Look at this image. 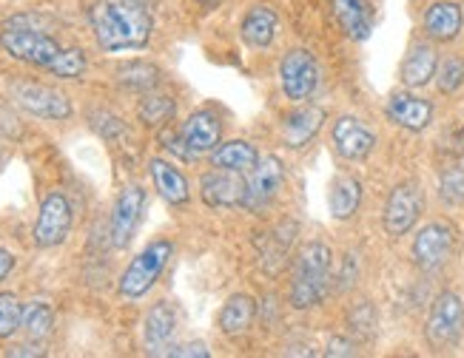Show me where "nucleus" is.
Masks as SVG:
<instances>
[{"label":"nucleus","instance_id":"obj_1","mask_svg":"<svg viewBox=\"0 0 464 358\" xmlns=\"http://www.w3.org/2000/svg\"><path fill=\"white\" fill-rule=\"evenodd\" d=\"M89 26L100 52H140L151 43L154 17L146 0H94Z\"/></svg>","mask_w":464,"mask_h":358},{"label":"nucleus","instance_id":"obj_2","mask_svg":"<svg viewBox=\"0 0 464 358\" xmlns=\"http://www.w3.org/2000/svg\"><path fill=\"white\" fill-rule=\"evenodd\" d=\"M334 290V250L328 242L314 239L302 245L291 265V285H288V305L296 313L319 307Z\"/></svg>","mask_w":464,"mask_h":358},{"label":"nucleus","instance_id":"obj_3","mask_svg":"<svg viewBox=\"0 0 464 358\" xmlns=\"http://www.w3.org/2000/svg\"><path fill=\"white\" fill-rule=\"evenodd\" d=\"M0 49L12 60H17V63L49 71L66 46L60 43V40H54L46 29L34 26L29 17H12L9 24L0 29Z\"/></svg>","mask_w":464,"mask_h":358},{"label":"nucleus","instance_id":"obj_4","mask_svg":"<svg viewBox=\"0 0 464 358\" xmlns=\"http://www.w3.org/2000/svg\"><path fill=\"white\" fill-rule=\"evenodd\" d=\"M174 242L166 236L151 239V242L140 250L131 262L126 265V270L117 278V293L120 298H129V302H137L154 290V285L160 282V276L166 273L169 262L174 259Z\"/></svg>","mask_w":464,"mask_h":358},{"label":"nucleus","instance_id":"obj_5","mask_svg":"<svg viewBox=\"0 0 464 358\" xmlns=\"http://www.w3.org/2000/svg\"><path fill=\"white\" fill-rule=\"evenodd\" d=\"M223 134H226L223 114L211 106H203L186 117V123L177 128L174 139L166 148L174 151L179 159H186V163H197V159L208 156L223 143Z\"/></svg>","mask_w":464,"mask_h":358},{"label":"nucleus","instance_id":"obj_6","mask_svg":"<svg viewBox=\"0 0 464 358\" xmlns=\"http://www.w3.org/2000/svg\"><path fill=\"white\" fill-rule=\"evenodd\" d=\"M459 248V228L450 219H430V222L419 225L411 242V259L421 273H439L445 270Z\"/></svg>","mask_w":464,"mask_h":358},{"label":"nucleus","instance_id":"obj_7","mask_svg":"<svg viewBox=\"0 0 464 358\" xmlns=\"http://www.w3.org/2000/svg\"><path fill=\"white\" fill-rule=\"evenodd\" d=\"M425 344L430 353H453L464 338V298L456 290H441L425 318Z\"/></svg>","mask_w":464,"mask_h":358},{"label":"nucleus","instance_id":"obj_8","mask_svg":"<svg viewBox=\"0 0 464 358\" xmlns=\"http://www.w3.org/2000/svg\"><path fill=\"white\" fill-rule=\"evenodd\" d=\"M428 208V196L416 179H401L396 183L385 199V208H382V228L391 239H401L419 228L421 216Z\"/></svg>","mask_w":464,"mask_h":358},{"label":"nucleus","instance_id":"obj_9","mask_svg":"<svg viewBox=\"0 0 464 358\" xmlns=\"http://www.w3.org/2000/svg\"><path fill=\"white\" fill-rule=\"evenodd\" d=\"M276 80H279L282 97H285L291 106L311 103V97L316 94L322 83V69H319L316 54L308 49H288L279 57Z\"/></svg>","mask_w":464,"mask_h":358},{"label":"nucleus","instance_id":"obj_10","mask_svg":"<svg viewBox=\"0 0 464 358\" xmlns=\"http://www.w3.org/2000/svg\"><path fill=\"white\" fill-rule=\"evenodd\" d=\"M9 97L20 111L46 119V123H66V119L74 117V106L66 91L46 83H34V80H14L9 86Z\"/></svg>","mask_w":464,"mask_h":358},{"label":"nucleus","instance_id":"obj_11","mask_svg":"<svg viewBox=\"0 0 464 358\" xmlns=\"http://www.w3.org/2000/svg\"><path fill=\"white\" fill-rule=\"evenodd\" d=\"M74 225V208L63 191H49L40 199L37 219L32 228V242L37 250H52L60 248L69 239Z\"/></svg>","mask_w":464,"mask_h":358},{"label":"nucleus","instance_id":"obj_12","mask_svg":"<svg viewBox=\"0 0 464 358\" xmlns=\"http://www.w3.org/2000/svg\"><path fill=\"white\" fill-rule=\"evenodd\" d=\"M379 146V134L373 126L356 114H339L331 123V148L339 159H345L351 165L368 163Z\"/></svg>","mask_w":464,"mask_h":358},{"label":"nucleus","instance_id":"obj_13","mask_svg":"<svg viewBox=\"0 0 464 358\" xmlns=\"http://www.w3.org/2000/svg\"><path fill=\"white\" fill-rule=\"evenodd\" d=\"M285 163L276 154H262L251 174H246V211L266 213L285 191Z\"/></svg>","mask_w":464,"mask_h":358},{"label":"nucleus","instance_id":"obj_14","mask_svg":"<svg viewBox=\"0 0 464 358\" xmlns=\"http://www.w3.org/2000/svg\"><path fill=\"white\" fill-rule=\"evenodd\" d=\"M146 205H149V191L140 183H129L117 193L111 216H109V236L117 250H126L134 242L140 222H143Z\"/></svg>","mask_w":464,"mask_h":358},{"label":"nucleus","instance_id":"obj_15","mask_svg":"<svg viewBox=\"0 0 464 358\" xmlns=\"http://www.w3.org/2000/svg\"><path fill=\"white\" fill-rule=\"evenodd\" d=\"M385 117L401 131L421 134L433 126L436 106L425 94H419L413 89H399V91L388 94V99H385Z\"/></svg>","mask_w":464,"mask_h":358},{"label":"nucleus","instance_id":"obj_16","mask_svg":"<svg viewBox=\"0 0 464 358\" xmlns=\"http://www.w3.org/2000/svg\"><path fill=\"white\" fill-rule=\"evenodd\" d=\"M421 34L436 46H450L464 32V6L459 0H430L419 17Z\"/></svg>","mask_w":464,"mask_h":358},{"label":"nucleus","instance_id":"obj_17","mask_svg":"<svg viewBox=\"0 0 464 358\" xmlns=\"http://www.w3.org/2000/svg\"><path fill=\"white\" fill-rule=\"evenodd\" d=\"M199 199L214 211H234L246 205V174L211 168L199 176Z\"/></svg>","mask_w":464,"mask_h":358},{"label":"nucleus","instance_id":"obj_18","mask_svg":"<svg viewBox=\"0 0 464 358\" xmlns=\"http://www.w3.org/2000/svg\"><path fill=\"white\" fill-rule=\"evenodd\" d=\"M177 330H179V313L177 305L160 298L146 310L143 318V350L149 355H169V350L177 342Z\"/></svg>","mask_w":464,"mask_h":358},{"label":"nucleus","instance_id":"obj_19","mask_svg":"<svg viewBox=\"0 0 464 358\" xmlns=\"http://www.w3.org/2000/svg\"><path fill=\"white\" fill-rule=\"evenodd\" d=\"M325 123H328L325 108L314 106V103H299L294 111H288L285 117H282V123H279L282 143H285V148H291V151L308 148L319 137V131L325 128Z\"/></svg>","mask_w":464,"mask_h":358},{"label":"nucleus","instance_id":"obj_20","mask_svg":"<svg viewBox=\"0 0 464 358\" xmlns=\"http://www.w3.org/2000/svg\"><path fill=\"white\" fill-rule=\"evenodd\" d=\"M439 60H441V54H439L436 43H430L428 37L413 40V43L408 46V52H405V57H401V63H399L401 89H413V91L428 89L433 83V77H436Z\"/></svg>","mask_w":464,"mask_h":358},{"label":"nucleus","instance_id":"obj_21","mask_svg":"<svg viewBox=\"0 0 464 358\" xmlns=\"http://www.w3.org/2000/svg\"><path fill=\"white\" fill-rule=\"evenodd\" d=\"M149 176L157 196L169 203L171 208H183L191 203V183L177 163L166 156H151L149 159Z\"/></svg>","mask_w":464,"mask_h":358},{"label":"nucleus","instance_id":"obj_22","mask_svg":"<svg viewBox=\"0 0 464 358\" xmlns=\"http://www.w3.org/2000/svg\"><path fill=\"white\" fill-rule=\"evenodd\" d=\"M279 34V14L271 6H251L239 20V37L251 52H266Z\"/></svg>","mask_w":464,"mask_h":358},{"label":"nucleus","instance_id":"obj_23","mask_svg":"<svg viewBox=\"0 0 464 358\" xmlns=\"http://www.w3.org/2000/svg\"><path fill=\"white\" fill-rule=\"evenodd\" d=\"M336 24L351 40L362 43L373 34L376 26V0H331Z\"/></svg>","mask_w":464,"mask_h":358},{"label":"nucleus","instance_id":"obj_24","mask_svg":"<svg viewBox=\"0 0 464 358\" xmlns=\"http://www.w3.org/2000/svg\"><path fill=\"white\" fill-rule=\"evenodd\" d=\"M365 185L356 174H336L328 185V213L336 222H351L362 208Z\"/></svg>","mask_w":464,"mask_h":358},{"label":"nucleus","instance_id":"obj_25","mask_svg":"<svg viewBox=\"0 0 464 358\" xmlns=\"http://www.w3.org/2000/svg\"><path fill=\"white\" fill-rule=\"evenodd\" d=\"M256 316H259V305L251 293H231L226 298L223 310L217 316V327L223 335L228 338H239L246 335L254 325H256Z\"/></svg>","mask_w":464,"mask_h":358},{"label":"nucleus","instance_id":"obj_26","mask_svg":"<svg viewBox=\"0 0 464 358\" xmlns=\"http://www.w3.org/2000/svg\"><path fill=\"white\" fill-rule=\"evenodd\" d=\"M259 148L251 143V139H223L211 154H208V163L211 168L219 171H234V174H251L254 165L259 163Z\"/></svg>","mask_w":464,"mask_h":358},{"label":"nucleus","instance_id":"obj_27","mask_svg":"<svg viewBox=\"0 0 464 358\" xmlns=\"http://www.w3.org/2000/svg\"><path fill=\"white\" fill-rule=\"evenodd\" d=\"M114 80L117 86H123L126 91H137V94H146L154 91L163 83V69L151 60H126L114 69Z\"/></svg>","mask_w":464,"mask_h":358},{"label":"nucleus","instance_id":"obj_28","mask_svg":"<svg viewBox=\"0 0 464 358\" xmlns=\"http://www.w3.org/2000/svg\"><path fill=\"white\" fill-rule=\"evenodd\" d=\"M174 117H177V97L160 91V89L146 91L143 97H140V103H137V119L146 128H151V131L169 128Z\"/></svg>","mask_w":464,"mask_h":358},{"label":"nucleus","instance_id":"obj_29","mask_svg":"<svg viewBox=\"0 0 464 358\" xmlns=\"http://www.w3.org/2000/svg\"><path fill=\"white\" fill-rule=\"evenodd\" d=\"M345 325H348V333L356 338L359 344L373 342L376 333H379V313H376L373 302H368V298H359V302H353L348 307Z\"/></svg>","mask_w":464,"mask_h":358},{"label":"nucleus","instance_id":"obj_30","mask_svg":"<svg viewBox=\"0 0 464 358\" xmlns=\"http://www.w3.org/2000/svg\"><path fill=\"white\" fill-rule=\"evenodd\" d=\"M26 338L32 342H46L54 333V307L44 298H34V302L24 305V325H20Z\"/></svg>","mask_w":464,"mask_h":358},{"label":"nucleus","instance_id":"obj_31","mask_svg":"<svg viewBox=\"0 0 464 358\" xmlns=\"http://www.w3.org/2000/svg\"><path fill=\"white\" fill-rule=\"evenodd\" d=\"M433 83H436V91L441 97H456L464 89V57H459V54L441 57Z\"/></svg>","mask_w":464,"mask_h":358},{"label":"nucleus","instance_id":"obj_32","mask_svg":"<svg viewBox=\"0 0 464 358\" xmlns=\"http://www.w3.org/2000/svg\"><path fill=\"white\" fill-rule=\"evenodd\" d=\"M439 199L445 208H461L464 205V159L448 165L439 174Z\"/></svg>","mask_w":464,"mask_h":358},{"label":"nucleus","instance_id":"obj_33","mask_svg":"<svg viewBox=\"0 0 464 358\" xmlns=\"http://www.w3.org/2000/svg\"><path fill=\"white\" fill-rule=\"evenodd\" d=\"M86 71H89V57L80 46H66L63 54L57 57V63L49 69V74L57 80H80Z\"/></svg>","mask_w":464,"mask_h":358},{"label":"nucleus","instance_id":"obj_34","mask_svg":"<svg viewBox=\"0 0 464 358\" xmlns=\"http://www.w3.org/2000/svg\"><path fill=\"white\" fill-rule=\"evenodd\" d=\"M24 325V302L14 293H0V338L9 342Z\"/></svg>","mask_w":464,"mask_h":358},{"label":"nucleus","instance_id":"obj_35","mask_svg":"<svg viewBox=\"0 0 464 358\" xmlns=\"http://www.w3.org/2000/svg\"><path fill=\"white\" fill-rule=\"evenodd\" d=\"M356 282H359V256L345 253V256H342V262H339V270L334 268V290L348 293V290L356 287Z\"/></svg>","mask_w":464,"mask_h":358},{"label":"nucleus","instance_id":"obj_36","mask_svg":"<svg viewBox=\"0 0 464 358\" xmlns=\"http://www.w3.org/2000/svg\"><path fill=\"white\" fill-rule=\"evenodd\" d=\"M359 342L351 335V333H336L331 335L328 342H325V350H322V355H328V358H353L359 355Z\"/></svg>","mask_w":464,"mask_h":358},{"label":"nucleus","instance_id":"obj_37","mask_svg":"<svg viewBox=\"0 0 464 358\" xmlns=\"http://www.w3.org/2000/svg\"><path fill=\"white\" fill-rule=\"evenodd\" d=\"M171 358H211V350L206 342H183V344H177L169 350Z\"/></svg>","mask_w":464,"mask_h":358},{"label":"nucleus","instance_id":"obj_38","mask_svg":"<svg viewBox=\"0 0 464 358\" xmlns=\"http://www.w3.org/2000/svg\"><path fill=\"white\" fill-rule=\"evenodd\" d=\"M14 268H17V256L6 248H0V282H6Z\"/></svg>","mask_w":464,"mask_h":358},{"label":"nucleus","instance_id":"obj_39","mask_svg":"<svg viewBox=\"0 0 464 358\" xmlns=\"http://www.w3.org/2000/svg\"><path fill=\"white\" fill-rule=\"evenodd\" d=\"M9 355H44V347H40V342H32L29 338V344H17V347H12L9 350Z\"/></svg>","mask_w":464,"mask_h":358},{"label":"nucleus","instance_id":"obj_40","mask_svg":"<svg viewBox=\"0 0 464 358\" xmlns=\"http://www.w3.org/2000/svg\"><path fill=\"white\" fill-rule=\"evenodd\" d=\"M6 159V143H4V137H0V163Z\"/></svg>","mask_w":464,"mask_h":358}]
</instances>
